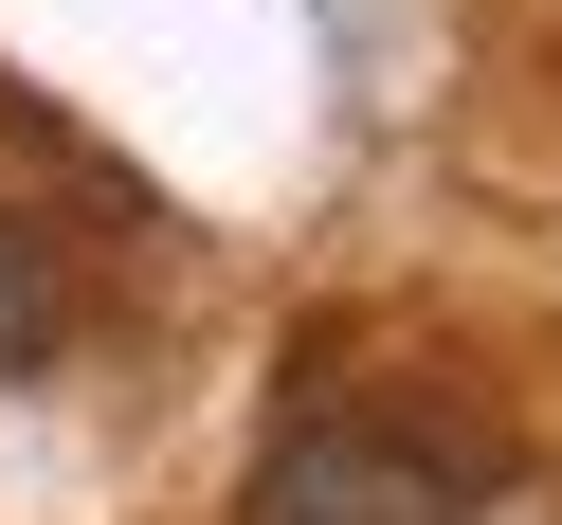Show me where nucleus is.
I'll use <instances>...</instances> for the list:
<instances>
[{
  "label": "nucleus",
  "instance_id": "obj_2",
  "mask_svg": "<svg viewBox=\"0 0 562 525\" xmlns=\"http://www.w3.org/2000/svg\"><path fill=\"white\" fill-rule=\"evenodd\" d=\"M37 344H55V272H37V236L0 218V380H37Z\"/></svg>",
  "mask_w": 562,
  "mask_h": 525
},
{
  "label": "nucleus",
  "instance_id": "obj_1",
  "mask_svg": "<svg viewBox=\"0 0 562 525\" xmlns=\"http://www.w3.org/2000/svg\"><path fill=\"white\" fill-rule=\"evenodd\" d=\"M236 525H472V507H453V471L417 435H381V416H291V435L255 453V507Z\"/></svg>",
  "mask_w": 562,
  "mask_h": 525
}]
</instances>
